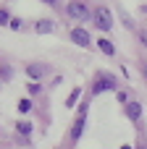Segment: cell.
Here are the masks:
<instances>
[{
	"mask_svg": "<svg viewBox=\"0 0 147 149\" xmlns=\"http://www.w3.org/2000/svg\"><path fill=\"white\" fill-rule=\"evenodd\" d=\"M66 10H68V16H71V18H79V21H89V18H92V10H89L84 3H79V0L68 3V8H66Z\"/></svg>",
	"mask_w": 147,
	"mask_h": 149,
	"instance_id": "cell-1",
	"label": "cell"
},
{
	"mask_svg": "<svg viewBox=\"0 0 147 149\" xmlns=\"http://www.w3.org/2000/svg\"><path fill=\"white\" fill-rule=\"evenodd\" d=\"M95 24H97V29H103V31H110V29H113V16H110V10H108L105 5H100V8L95 10Z\"/></svg>",
	"mask_w": 147,
	"mask_h": 149,
	"instance_id": "cell-2",
	"label": "cell"
},
{
	"mask_svg": "<svg viewBox=\"0 0 147 149\" xmlns=\"http://www.w3.org/2000/svg\"><path fill=\"white\" fill-rule=\"evenodd\" d=\"M100 92H116V79L110 76H103L95 86H92V94H100Z\"/></svg>",
	"mask_w": 147,
	"mask_h": 149,
	"instance_id": "cell-3",
	"label": "cell"
},
{
	"mask_svg": "<svg viewBox=\"0 0 147 149\" xmlns=\"http://www.w3.org/2000/svg\"><path fill=\"white\" fill-rule=\"evenodd\" d=\"M26 73H29L32 79H42V76H47V73H50V68H47L45 63H32V65L26 68Z\"/></svg>",
	"mask_w": 147,
	"mask_h": 149,
	"instance_id": "cell-4",
	"label": "cell"
},
{
	"mask_svg": "<svg viewBox=\"0 0 147 149\" xmlns=\"http://www.w3.org/2000/svg\"><path fill=\"white\" fill-rule=\"evenodd\" d=\"M71 39L79 45V47H89V34L84 29H71Z\"/></svg>",
	"mask_w": 147,
	"mask_h": 149,
	"instance_id": "cell-5",
	"label": "cell"
},
{
	"mask_svg": "<svg viewBox=\"0 0 147 149\" xmlns=\"http://www.w3.org/2000/svg\"><path fill=\"white\" fill-rule=\"evenodd\" d=\"M84 123H87V110L82 107V113H79V118H76V123H74V131H71V136H74V139H79V136H82Z\"/></svg>",
	"mask_w": 147,
	"mask_h": 149,
	"instance_id": "cell-6",
	"label": "cell"
},
{
	"mask_svg": "<svg viewBox=\"0 0 147 149\" xmlns=\"http://www.w3.org/2000/svg\"><path fill=\"white\" fill-rule=\"evenodd\" d=\"M126 115H129L132 120H137V118L142 115V107H139V102H129V105H126Z\"/></svg>",
	"mask_w": 147,
	"mask_h": 149,
	"instance_id": "cell-7",
	"label": "cell"
},
{
	"mask_svg": "<svg viewBox=\"0 0 147 149\" xmlns=\"http://www.w3.org/2000/svg\"><path fill=\"white\" fill-rule=\"evenodd\" d=\"M53 29H55V24H53V21H47V18L37 21V31H39V34H47V31H53Z\"/></svg>",
	"mask_w": 147,
	"mask_h": 149,
	"instance_id": "cell-8",
	"label": "cell"
},
{
	"mask_svg": "<svg viewBox=\"0 0 147 149\" xmlns=\"http://www.w3.org/2000/svg\"><path fill=\"white\" fill-rule=\"evenodd\" d=\"M16 131H18L21 136H29V134H32V123H26V120H21V123H16Z\"/></svg>",
	"mask_w": 147,
	"mask_h": 149,
	"instance_id": "cell-9",
	"label": "cell"
},
{
	"mask_svg": "<svg viewBox=\"0 0 147 149\" xmlns=\"http://www.w3.org/2000/svg\"><path fill=\"white\" fill-rule=\"evenodd\" d=\"M100 50H103L105 55H113V52H116V47H113L108 39H100Z\"/></svg>",
	"mask_w": 147,
	"mask_h": 149,
	"instance_id": "cell-10",
	"label": "cell"
},
{
	"mask_svg": "<svg viewBox=\"0 0 147 149\" xmlns=\"http://www.w3.org/2000/svg\"><path fill=\"white\" fill-rule=\"evenodd\" d=\"M79 94H82V92H79V89H74V92L68 94V102H66V105H68V107H71V105H76V100H79Z\"/></svg>",
	"mask_w": 147,
	"mask_h": 149,
	"instance_id": "cell-11",
	"label": "cell"
},
{
	"mask_svg": "<svg viewBox=\"0 0 147 149\" xmlns=\"http://www.w3.org/2000/svg\"><path fill=\"white\" fill-rule=\"evenodd\" d=\"M29 107H32V102H29V100H21V102H18V110H21V113H26Z\"/></svg>",
	"mask_w": 147,
	"mask_h": 149,
	"instance_id": "cell-12",
	"label": "cell"
},
{
	"mask_svg": "<svg viewBox=\"0 0 147 149\" xmlns=\"http://www.w3.org/2000/svg\"><path fill=\"white\" fill-rule=\"evenodd\" d=\"M8 21H11V16H8V13H5V10H0V26H5V24H8Z\"/></svg>",
	"mask_w": 147,
	"mask_h": 149,
	"instance_id": "cell-13",
	"label": "cell"
},
{
	"mask_svg": "<svg viewBox=\"0 0 147 149\" xmlns=\"http://www.w3.org/2000/svg\"><path fill=\"white\" fill-rule=\"evenodd\" d=\"M11 73H13V71H11V68H5V65H3V68H0V76H3V79H11Z\"/></svg>",
	"mask_w": 147,
	"mask_h": 149,
	"instance_id": "cell-14",
	"label": "cell"
},
{
	"mask_svg": "<svg viewBox=\"0 0 147 149\" xmlns=\"http://www.w3.org/2000/svg\"><path fill=\"white\" fill-rule=\"evenodd\" d=\"M139 39H142V45L147 47V29H142V31H139Z\"/></svg>",
	"mask_w": 147,
	"mask_h": 149,
	"instance_id": "cell-15",
	"label": "cell"
},
{
	"mask_svg": "<svg viewBox=\"0 0 147 149\" xmlns=\"http://www.w3.org/2000/svg\"><path fill=\"white\" fill-rule=\"evenodd\" d=\"M142 73H145V79H147V60L142 63Z\"/></svg>",
	"mask_w": 147,
	"mask_h": 149,
	"instance_id": "cell-16",
	"label": "cell"
},
{
	"mask_svg": "<svg viewBox=\"0 0 147 149\" xmlns=\"http://www.w3.org/2000/svg\"><path fill=\"white\" fill-rule=\"evenodd\" d=\"M45 3H50V5H55V0H45Z\"/></svg>",
	"mask_w": 147,
	"mask_h": 149,
	"instance_id": "cell-17",
	"label": "cell"
},
{
	"mask_svg": "<svg viewBox=\"0 0 147 149\" xmlns=\"http://www.w3.org/2000/svg\"><path fill=\"white\" fill-rule=\"evenodd\" d=\"M137 149H147V147H145V144H139V147H137Z\"/></svg>",
	"mask_w": 147,
	"mask_h": 149,
	"instance_id": "cell-18",
	"label": "cell"
},
{
	"mask_svg": "<svg viewBox=\"0 0 147 149\" xmlns=\"http://www.w3.org/2000/svg\"><path fill=\"white\" fill-rule=\"evenodd\" d=\"M121 149H132V147H121Z\"/></svg>",
	"mask_w": 147,
	"mask_h": 149,
	"instance_id": "cell-19",
	"label": "cell"
}]
</instances>
